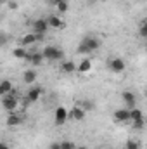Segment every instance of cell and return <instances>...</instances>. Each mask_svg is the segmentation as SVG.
Returning <instances> with one entry per match:
<instances>
[{"mask_svg": "<svg viewBox=\"0 0 147 149\" xmlns=\"http://www.w3.org/2000/svg\"><path fill=\"white\" fill-rule=\"evenodd\" d=\"M12 92H14L12 81H10V80H3V81L0 83V94H2V95H7V94H12Z\"/></svg>", "mask_w": 147, "mask_h": 149, "instance_id": "cell-17", "label": "cell"}, {"mask_svg": "<svg viewBox=\"0 0 147 149\" xmlns=\"http://www.w3.org/2000/svg\"><path fill=\"white\" fill-rule=\"evenodd\" d=\"M0 149H10V148H9V144H5V142H2V144H0Z\"/></svg>", "mask_w": 147, "mask_h": 149, "instance_id": "cell-30", "label": "cell"}, {"mask_svg": "<svg viewBox=\"0 0 147 149\" xmlns=\"http://www.w3.org/2000/svg\"><path fill=\"white\" fill-rule=\"evenodd\" d=\"M76 149H87V148H85V146H78Z\"/></svg>", "mask_w": 147, "mask_h": 149, "instance_id": "cell-31", "label": "cell"}, {"mask_svg": "<svg viewBox=\"0 0 147 149\" xmlns=\"http://www.w3.org/2000/svg\"><path fill=\"white\" fill-rule=\"evenodd\" d=\"M49 149H61V142H52Z\"/></svg>", "mask_w": 147, "mask_h": 149, "instance_id": "cell-28", "label": "cell"}, {"mask_svg": "<svg viewBox=\"0 0 147 149\" xmlns=\"http://www.w3.org/2000/svg\"><path fill=\"white\" fill-rule=\"evenodd\" d=\"M23 80H24V83H28V85L35 83V80H37V71H35V70H26V71L23 73Z\"/></svg>", "mask_w": 147, "mask_h": 149, "instance_id": "cell-18", "label": "cell"}, {"mask_svg": "<svg viewBox=\"0 0 147 149\" xmlns=\"http://www.w3.org/2000/svg\"><path fill=\"white\" fill-rule=\"evenodd\" d=\"M9 7H10V9H14V10H16V9H17V3H16V2H10V3H9Z\"/></svg>", "mask_w": 147, "mask_h": 149, "instance_id": "cell-29", "label": "cell"}, {"mask_svg": "<svg viewBox=\"0 0 147 149\" xmlns=\"http://www.w3.org/2000/svg\"><path fill=\"white\" fill-rule=\"evenodd\" d=\"M130 120H132V121L144 120V113H142V109H139V108H132V109H130Z\"/></svg>", "mask_w": 147, "mask_h": 149, "instance_id": "cell-20", "label": "cell"}, {"mask_svg": "<svg viewBox=\"0 0 147 149\" xmlns=\"http://www.w3.org/2000/svg\"><path fill=\"white\" fill-rule=\"evenodd\" d=\"M2 106L7 113H16L17 106H19V101L16 97V90L12 94H7V95H2Z\"/></svg>", "mask_w": 147, "mask_h": 149, "instance_id": "cell-3", "label": "cell"}, {"mask_svg": "<svg viewBox=\"0 0 147 149\" xmlns=\"http://www.w3.org/2000/svg\"><path fill=\"white\" fill-rule=\"evenodd\" d=\"M101 45H102L101 38L94 37V35H85L78 43V52L80 54H90V52H95Z\"/></svg>", "mask_w": 147, "mask_h": 149, "instance_id": "cell-1", "label": "cell"}, {"mask_svg": "<svg viewBox=\"0 0 147 149\" xmlns=\"http://www.w3.org/2000/svg\"><path fill=\"white\" fill-rule=\"evenodd\" d=\"M80 74H87L92 71V61L90 59H83V61H80V64H78V70H76Z\"/></svg>", "mask_w": 147, "mask_h": 149, "instance_id": "cell-16", "label": "cell"}, {"mask_svg": "<svg viewBox=\"0 0 147 149\" xmlns=\"http://www.w3.org/2000/svg\"><path fill=\"white\" fill-rule=\"evenodd\" d=\"M146 127V121L144 120H137V121H133V128L135 130H142Z\"/></svg>", "mask_w": 147, "mask_h": 149, "instance_id": "cell-26", "label": "cell"}, {"mask_svg": "<svg viewBox=\"0 0 147 149\" xmlns=\"http://www.w3.org/2000/svg\"><path fill=\"white\" fill-rule=\"evenodd\" d=\"M85 114H87V111H85L78 102H76L73 108L69 109V120H74V121H83Z\"/></svg>", "mask_w": 147, "mask_h": 149, "instance_id": "cell-9", "label": "cell"}, {"mask_svg": "<svg viewBox=\"0 0 147 149\" xmlns=\"http://www.w3.org/2000/svg\"><path fill=\"white\" fill-rule=\"evenodd\" d=\"M101 2H107V0H101Z\"/></svg>", "mask_w": 147, "mask_h": 149, "instance_id": "cell-32", "label": "cell"}, {"mask_svg": "<svg viewBox=\"0 0 147 149\" xmlns=\"http://www.w3.org/2000/svg\"><path fill=\"white\" fill-rule=\"evenodd\" d=\"M139 37L147 40V21H142L140 23V26H139Z\"/></svg>", "mask_w": 147, "mask_h": 149, "instance_id": "cell-23", "label": "cell"}, {"mask_svg": "<svg viewBox=\"0 0 147 149\" xmlns=\"http://www.w3.org/2000/svg\"><path fill=\"white\" fill-rule=\"evenodd\" d=\"M47 21H49V26L54 28V30H62V28H64V21H62L59 16H49Z\"/></svg>", "mask_w": 147, "mask_h": 149, "instance_id": "cell-13", "label": "cell"}, {"mask_svg": "<svg viewBox=\"0 0 147 149\" xmlns=\"http://www.w3.org/2000/svg\"><path fill=\"white\" fill-rule=\"evenodd\" d=\"M43 35H38V33H26L21 37V47H31L35 45L38 40H42Z\"/></svg>", "mask_w": 147, "mask_h": 149, "instance_id": "cell-8", "label": "cell"}, {"mask_svg": "<svg viewBox=\"0 0 147 149\" xmlns=\"http://www.w3.org/2000/svg\"><path fill=\"white\" fill-rule=\"evenodd\" d=\"M78 146L74 144L73 141H62L61 142V149H76Z\"/></svg>", "mask_w": 147, "mask_h": 149, "instance_id": "cell-24", "label": "cell"}, {"mask_svg": "<svg viewBox=\"0 0 147 149\" xmlns=\"http://www.w3.org/2000/svg\"><path fill=\"white\" fill-rule=\"evenodd\" d=\"M31 28H33V33H38V35H43V33H47L49 31V21H47V17L43 19V17H38L35 19L33 23H31Z\"/></svg>", "mask_w": 147, "mask_h": 149, "instance_id": "cell-5", "label": "cell"}, {"mask_svg": "<svg viewBox=\"0 0 147 149\" xmlns=\"http://www.w3.org/2000/svg\"><path fill=\"white\" fill-rule=\"evenodd\" d=\"M146 2H147V0H146Z\"/></svg>", "mask_w": 147, "mask_h": 149, "instance_id": "cell-34", "label": "cell"}, {"mask_svg": "<svg viewBox=\"0 0 147 149\" xmlns=\"http://www.w3.org/2000/svg\"><path fill=\"white\" fill-rule=\"evenodd\" d=\"M107 68H109L112 73L119 74L126 70V63H125V59H121V57H112V59H109V63H107Z\"/></svg>", "mask_w": 147, "mask_h": 149, "instance_id": "cell-4", "label": "cell"}, {"mask_svg": "<svg viewBox=\"0 0 147 149\" xmlns=\"http://www.w3.org/2000/svg\"><path fill=\"white\" fill-rule=\"evenodd\" d=\"M61 2H62V0H47V3H50V5H54V7H57Z\"/></svg>", "mask_w": 147, "mask_h": 149, "instance_id": "cell-27", "label": "cell"}, {"mask_svg": "<svg viewBox=\"0 0 147 149\" xmlns=\"http://www.w3.org/2000/svg\"><path fill=\"white\" fill-rule=\"evenodd\" d=\"M24 61L31 63L33 66H40V64L45 61V57H43V54H42V52H28V56H26V59H24Z\"/></svg>", "mask_w": 147, "mask_h": 149, "instance_id": "cell-12", "label": "cell"}, {"mask_svg": "<svg viewBox=\"0 0 147 149\" xmlns=\"http://www.w3.org/2000/svg\"><path fill=\"white\" fill-rule=\"evenodd\" d=\"M55 9H57V12H59V14H66V12L69 10V2H68V0H62Z\"/></svg>", "mask_w": 147, "mask_h": 149, "instance_id": "cell-21", "label": "cell"}, {"mask_svg": "<svg viewBox=\"0 0 147 149\" xmlns=\"http://www.w3.org/2000/svg\"><path fill=\"white\" fill-rule=\"evenodd\" d=\"M43 95V88L42 87H31L26 94V101L28 102H37L38 99Z\"/></svg>", "mask_w": 147, "mask_h": 149, "instance_id": "cell-10", "label": "cell"}, {"mask_svg": "<svg viewBox=\"0 0 147 149\" xmlns=\"http://www.w3.org/2000/svg\"><path fill=\"white\" fill-rule=\"evenodd\" d=\"M78 104H80V106H81V108H83L85 111H87V109H92V108H94L90 101H78Z\"/></svg>", "mask_w": 147, "mask_h": 149, "instance_id": "cell-25", "label": "cell"}, {"mask_svg": "<svg viewBox=\"0 0 147 149\" xmlns=\"http://www.w3.org/2000/svg\"><path fill=\"white\" fill-rule=\"evenodd\" d=\"M78 70V64H74L73 61H62L61 63V71L66 74H73Z\"/></svg>", "mask_w": 147, "mask_h": 149, "instance_id": "cell-15", "label": "cell"}, {"mask_svg": "<svg viewBox=\"0 0 147 149\" xmlns=\"http://www.w3.org/2000/svg\"><path fill=\"white\" fill-rule=\"evenodd\" d=\"M12 56L16 57V59H26V56H28V50H26V47H17V49H14L12 50Z\"/></svg>", "mask_w": 147, "mask_h": 149, "instance_id": "cell-19", "label": "cell"}, {"mask_svg": "<svg viewBox=\"0 0 147 149\" xmlns=\"http://www.w3.org/2000/svg\"><path fill=\"white\" fill-rule=\"evenodd\" d=\"M112 118H114L116 123H126V121H132V120H130V109H128V108H119V109H116L114 114H112Z\"/></svg>", "mask_w": 147, "mask_h": 149, "instance_id": "cell-7", "label": "cell"}, {"mask_svg": "<svg viewBox=\"0 0 147 149\" xmlns=\"http://www.w3.org/2000/svg\"><path fill=\"white\" fill-rule=\"evenodd\" d=\"M42 54H43L45 61H62L64 59V52L55 45H47L42 50Z\"/></svg>", "mask_w": 147, "mask_h": 149, "instance_id": "cell-2", "label": "cell"}, {"mask_svg": "<svg viewBox=\"0 0 147 149\" xmlns=\"http://www.w3.org/2000/svg\"><path fill=\"white\" fill-rule=\"evenodd\" d=\"M101 149H104V148H101Z\"/></svg>", "mask_w": 147, "mask_h": 149, "instance_id": "cell-33", "label": "cell"}, {"mask_svg": "<svg viewBox=\"0 0 147 149\" xmlns=\"http://www.w3.org/2000/svg\"><path fill=\"white\" fill-rule=\"evenodd\" d=\"M125 149H140V142L135 139H130L125 142Z\"/></svg>", "mask_w": 147, "mask_h": 149, "instance_id": "cell-22", "label": "cell"}, {"mask_svg": "<svg viewBox=\"0 0 147 149\" xmlns=\"http://www.w3.org/2000/svg\"><path fill=\"white\" fill-rule=\"evenodd\" d=\"M21 123H23V114L9 113V116H7V125L9 127H19Z\"/></svg>", "mask_w": 147, "mask_h": 149, "instance_id": "cell-14", "label": "cell"}, {"mask_svg": "<svg viewBox=\"0 0 147 149\" xmlns=\"http://www.w3.org/2000/svg\"><path fill=\"white\" fill-rule=\"evenodd\" d=\"M54 116H55V125L61 127V125H64V123L69 120V111H68L64 106H59V108H55Z\"/></svg>", "mask_w": 147, "mask_h": 149, "instance_id": "cell-6", "label": "cell"}, {"mask_svg": "<svg viewBox=\"0 0 147 149\" xmlns=\"http://www.w3.org/2000/svg\"><path fill=\"white\" fill-rule=\"evenodd\" d=\"M121 99H123V102H125V106H126L128 109L135 108V102H137V99H135V94H133V92H130V90H125V92L121 94Z\"/></svg>", "mask_w": 147, "mask_h": 149, "instance_id": "cell-11", "label": "cell"}]
</instances>
